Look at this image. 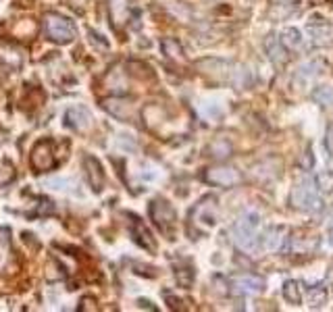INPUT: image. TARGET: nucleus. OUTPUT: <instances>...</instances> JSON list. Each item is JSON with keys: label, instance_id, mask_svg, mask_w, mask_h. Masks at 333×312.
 Segmentation results:
<instances>
[{"label": "nucleus", "instance_id": "aec40b11", "mask_svg": "<svg viewBox=\"0 0 333 312\" xmlns=\"http://www.w3.org/2000/svg\"><path fill=\"white\" fill-rule=\"evenodd\" d=\"M13 177H15V166H13L9 161H2L0 163V185L11 183Z\"/></svg>", "mask_w": 333, "mask_h": 312}, {"label": "nucleus", "instance_id": "2eb2a0df", "mask_svg": "<svg viewBox=\"0 0 333 312\" xmlns=\"http://www.w3.org/2000/svg\"><path fill=\"white\" fill-rule=\"evenodd\" d=\"M281 233H283L281 227H271V229H267V231L262 233L260 246H265L267 250H281L283 248V241L288 239V238H281Z\"/></svg>", "mask_w": 333, "mask_h": 312}, {"label": "nucleus", "instance_id": "f03ea898", "mask_svg": "<svg viewBox=\"0 0 333 312\" xmlns=\"http://www.w3.org/2000/svg\"><path fill=\"white\" fill-rule=\"evenodd\" d=\"M44 33L48 40L57 42V44H69L77 36L75 25L67 17L59 15V13H46L44 15Z\"/></svg>", "mask_w": 333, "mask_h": 312}, {"label": "nucleus", "instance_id": "9d476101", "mask_svg": "<svg viewBox=\"0 0 333 312\" xmlns=\"http://www.w3.org/2000/svg\"><path fill=\"white\" fill-rule=\"evenodd\" d=\"M102 108L108 110L110 115H115L117 119H123V121H129L134 117V104L125 98H106L102 100Z\"/></svg>", "mask_w": 333, "mask_h": 312}, {"label": "nucleus", "instance_id": "6e6552de", "mask_svg": "<svg viewBox=\"0 0 333 312\" xmlns=\"http://www.w3.org/2000/svg\"><path fill=\"white\" fill-rule=\"evenodd\" d=\"M262 287H265V281L254 275H240L235 279H231V294L235 296L256 294V291H262Z\"/></svg>", "mask_w": 333, "mask_h": 312}, {"label": "nucleus", "instance_id": "412c9836", "mask_svg": "<svg viewBox=\"0 0 333 312\" xmlns=\"http://www.w3.org/2000/svg\"><path fill=\"white\" fill-rule=\"evenodd\" d=\"M321 69H323L321 60H310L306 65L300 67V75H304V77H315V75L321 73Z\"/></svg>", "mask_w": 333, "mask_h": 312}, {"label": "nucleus", "instance_id": "ddd939ff", "mask_svg": "<svg viewBox=\"0 0 333 312\" xmlns=\"http://www.w3.org/2000/svg\"><path fill=\"white\" fill-rule=\"evenodd\" d=\"M265 50L269 54V59L275 62V65H283L288 60V48L286 44L281 42V38H275V36H269L265 40Z\"/></svg>", "mask_w": 333, "mask_h": 312}, {"label": "nucleus", "instance_id": "5701e85b", "mask_svg": "<svg viewBox=\"0 0 333 312\" xmlns=\"http://www.w3.org/2000/svg\"><path fill=\"white\" fill-rule=\"evenodd\" d=\"M325 146L333 152V127H329V131H327V142H325Z\"/></svg>", "mask_w": 333, "mask_h": 312}, {"label": "nucleus", "instance_id": "7ed1b4c3", "mask_svg": "<svg viewBox=\"0 0 333 312\" xmlns=\"http://www.w3.org/2000/svg\"><path fill=\"white\" fill-rule=\"evenodd\" d=\"M190 221L192 225L198 229V231H208L217 225L219 221V206H217V200L212 196H206L202 198L200 202L194 206V210L190 212Z\"/></svg>", "mask_w": 333, "mask_h": 312}, {"label": "nucleus", "instance_id": "f257e3e1", "mask_svg": "<svg viewBox=\"0 0 333 312\" xmlns=\"http://www.w3.org/2000/svg\"><path fill=\"white\" fill-rule=\"evenodd\" d=\"M233 239L240 250L244 252H256L260 248L262 233H260V217L256 212H244L233 227Z\"/></svg>", "mask_w": 333, "mask_h": 312}, {"label": "nucleus", "instance_id": "a211bd4d", "mask_svg": "<svg viewBox=\"0 0 333 312\" xmlns=\"http://www.w3.org/2000/svg\"><path fill=\"white\" fill-rule=\"evenodd\" d=\"M281 42L286 44V48H300L302 46V33L296 30V27H288L286 31H283V38Z\"/></svg>", "mask_w": 333, "mask_h": 312}, {"label": "nucleus", "instance_id": "4468645a", "mask_svg": "<svg viewBox=\"0 0 333 312\" xmlns=\"http://www.w3.org/2000/svg\"><path fill=\"white\" fill-rule=\"evenodd\" d=\"M308 33H310V38H312L315 44L325 46V44H329V42L333 40V25L312 21V23L308 25Z\"/></svg>", "mask_w": 333, "mask_h": 312}, {"label": "nucleus", "instance_id": "f3484780", "mask_svg": "<svg viewBox=\"0 0 333 312\" xmlns=\"http://www.w3.org/2000/svg\"><path fill=\"white\" fill-rule=\"evenodd\" d=\"M327 302V289H325L323 285H312L308 287V304L310 306H323V304Z\"/></svg>", "mask_w": 333, "mask_h": 312}, {"label": "nucleus", "instance_id": "4be33fe9", "mask_svg": "<svg viewBox=\"0 0 333 312\" xmlns=\"http://www.w3.org/2000/svg\"><path fill=\"white\" fill-rule=\"evenodd\" d=\"M69 2H71V6H73V9L75 11H83V4H88V0H69Z\"/></svg>", "mask_w": 333, "mask_h": 312}, {"label": "nucleus", "instance_id": "6ab92c4d", "mask_svg": "<svg viewBox=\"0 0 333 312\" xmlns=\"http://www.w3.org/2000/svg\"><path fill=\"white\" fill-rule=\"evenodd\" d=\"M312 98H315V102H318L321 106H333V88H318L312 92Z\"/></svg>", "mask_w": 333, "mask_h": 312}, {"label": "nucleus", "instance_id": "0eeeda50", "mask_svg": "<svg viewBox=\"0 0 333 312\" xmlns=\"http://www.w3.org/2000/svg\"><path fill=\"white\" fill-rule=\"evenodd\" d=\"M204 179L212 185H219V187H231L235 183H240V173L231 169V166H212V169L206 171Z\"/></svg>", "mask_w": 333, "mask_h": 312}, {"label": "nucleus", "instance_id": "39448f33", "mask_svg": "<svg viewBox=\"0 0 333 312\" xmlns=\"http://www.w3.org/2000/svg\"><path fill=\"white\" fill-rule=\"evenodd\" d=\"M150 217L154 221V225L161 229V233H165L166 238L171 239L173 235V229H175V221H177V214H175V208H173L166 200H152L150 204Z\"/></svg>", "mask_w": 333, "mask_h": 312}, {"label": "nucleus", "instance_id": "9b49d317", "mask_svg": "<svg viewBox=\"0 0 333 312\" xmlns=\"http://www.w3.org/2000/svg\"><path fill=\"white\" fill-rule=\"evenodd\" d=\"M65 121H67L69 127L83 131V129L90 127V123H92V115H90V110L86 106H73L65 113Z\"/></svg>", "mask_w": 333, "mask_h": 312}, {"label": "nucleus", "instance_id": "f8f14e48", "mask_svg": "<svg viewBox=\"0 0 333 312\" xmlns=\"http://www.w3.org/2000/svg\"><path fill=\"white\" fill-rule=\"evenodd\" d=\"M131 219H134V223H131V235H134V239L142 248L150 250V252H154V250H156V241H154V238H152V233L146 229V225L137 217H131Z\"/></svg>", "mask_w": 333, "mask_h": 312}, {"label": "nucleus", "instance_id": "dca6fc26", "mask_svg": "<svg viewBox=\"0 0 333 312\" xmlns=\"http://www.w3.org/2000/svg\"><path fill=\"white\" fill-rule=\"evenodd\" d=\"M283 296L289 304H300L302 302V289L298 281H286L283 283Z\"/></svg>", "mask_w": 333, "mask_h": 312}, {"label": "nucleus", "instance_id": "20e7f679", "mask_svg": "<svg viewBox=\"0 0 333 312\" xmlns=\"http://www.w3.org/2000/svg\"><path fill=\"white\" fill-rule=\"evenodd\" d=\"M291 202L294 206L302 208V210H318L321 208V193H318V185L312 179H304L302 183H298V187L291 193Z\"/></svg>", "mask_w": 333, "mask_h": 312}, {"label": "nucleus", "instance_id": "423d86ee", "mask_svg": "<svg viewBox=\"0 0 333 312\" xmlns=\"http://www.w3.org/2000/svg\"><path fill=\"white\" fill-rule=\"evenodd\" d=\"M54 148H57V144H54L52 140H40L36 146H33L31 166L36 169V173L52 171V166L57 164V158H54Z\"/></svg>", "mask_w": 333, "mask_h": 312}, {"label": "nucleus", "instance_id": "1a4fd4ad", "mask_svg": "<svg viewBox=\"0 0 333 312\" xmlns=\"http://www.w3.org/2000/svg\"><path fill=\"white\" fill-rule=\"evenodd\" d=\"M83 166H86V179L90 187L94 192H100L104 187V171H102V164L96 156H86L83 158Z\"/></svg>", "mask_w": 333, "mask_h": 312}]
</instances>
